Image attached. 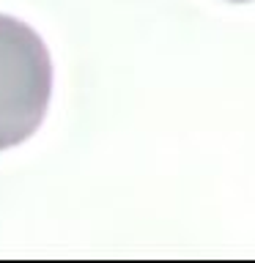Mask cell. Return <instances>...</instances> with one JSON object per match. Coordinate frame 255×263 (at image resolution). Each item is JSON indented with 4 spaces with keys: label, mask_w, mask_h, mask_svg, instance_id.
I'll use <instances>...</instances> for the list:
<instances>
[{
    "label": "cell",
    "mask_w": 255,
    "mask_h": 263,
    "mask_svg": "<svg viewBox=\"0 0 255 263\" xmlns=\"http://www.w3.org/2000/svg\"><path fill=\"white\" fill-rule=\"evenodd\" d=\"M52 96V61L30 25L0 14V151L41 126Z\"/></svg>",
    "instance_id": "cell-1"
},
{
    "label": "cell",
    "mask_w": 255,
    "mask_h": 263,
    "mask_svg": "<svg viewBox=\"0 0 255 263\" xmlns=\"http://www.w3.org/2000/svg\"><path fill=\"white\" fill-rule=\"evenodd\" d=\"M233 3H250V0H233Z\"/></svg>",
    "instance_id": "cell-2"
}]
</instances>
